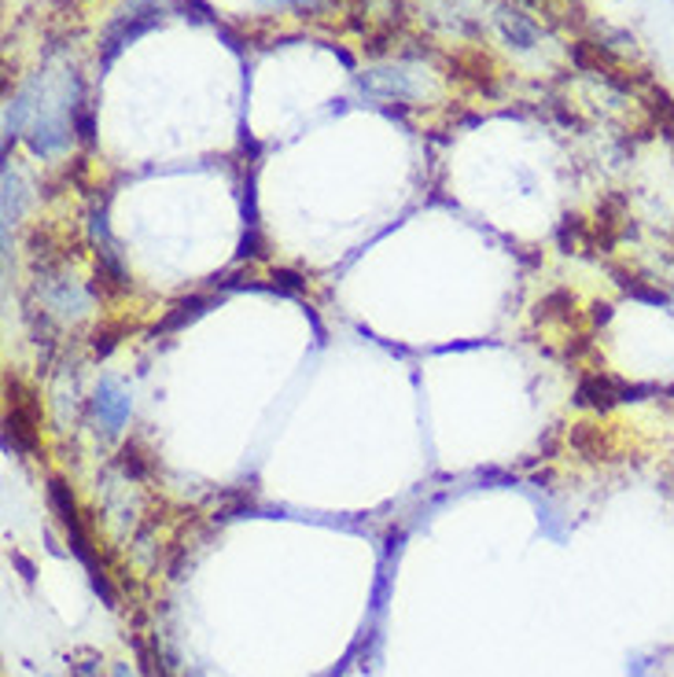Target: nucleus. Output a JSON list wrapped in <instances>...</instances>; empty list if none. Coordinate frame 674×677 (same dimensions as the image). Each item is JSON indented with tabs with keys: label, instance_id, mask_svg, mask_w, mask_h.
<instances>
[{
	"label": "nucleus",
	"instance_id": "nucleus-1",
	"mask_svg": "<svg viewBox=\"0 0 674 677\" xmlns=\"http://www.w3.org/2000/svg\"><path fill=\"white\" fill-rule=\"evenodd\" d=\"M49 501H52V512L60 515V523H63L67 537H71L74 556L85 564L89 582H93V589H96L100 596H104V604H108V607H114V589H111V582H108V575H104V567H100V560H96L93 537H89V534H85V526H82V515H78V504H74L71 486H67L63 479H49Z\"/></svg>",
	"mask_w": 674,
	"mask_h": 677
},
{
	"label": "nucleus",
	"instance_id": "nucleus-2",
	"mask_svg": "<svg viewBox=\"0 0 674 677\" xmlns=\"http://www.w3.org/2000/svg\"><path fill=\"white\" fill-rule=\"evenodd\" d=\"M4 445L16 453H38V445H41V409H38L33 390L22 380H8Z\"/></svg>",
	"mask_w": 674,
	"mask_h": 677
},
{
	"label": "nucleus",
	"instance_id": "nucleus-3",
	"mask_svg": "<svg viewBox=\"0 0 674 677\" xmlns=\"http://www.w3.org/2000/svg\"><path fill=\"white\" fill-rule=\"evenodd\" d=\"M653 390H656V387L631 383V380H623V376L598 369V372L579 376V383H575V406L609 412V409H615V406H623V401H642V394H653Z\"/></svg>",
	"mask_w": 674,
	"mask_h": 677
},
{
	"label": "nucleus",
	"instance_id": "nucleus-4",
	"mask_svg": "<svg viewBox=\"0 0 674 677\" xmlns=\"http://www.w3.org/2000/svg\"><path fill=\"white\" fill-rule=\"evenodd\" d=\"M642 100H645V111L653 114V122L660 125V133H667L674 141V96L660 85H645Z\"/></svg>",
	"mask_w": 674,
	"mask_h": 677
},
{
	"label": "nucleus",
	"instance_id": "nucleus-5",
	"mask_svg": "<svg viewBox=\"0 0 674 677\" xmlns=\"http://www.w3.org/2000/svg\"><path fill=\"white\" fill-rule=\"evenodd\" d=\"M207 306H214V298H207V295H192V298H185V302H177L174 309H170L166 320H163V325H159V328H163V331L185 328L188 320H196V317L207 314Z\"/></svg>",
	"mask_w": 674,
	"mask_h": 677
},
{
	"label": "nucleus",
	"instance_id": "nucleus-6",
	"mask_svg": "<svg viewBox=\"0 0 674 677\" xmlns=\"http://www.w3.org/2000/svg\"><path fill=\"white\" fill-rule=\"evenodd\" d=\"M96 412H100V420H104L108 428H119V423L125 420V412H130V398L119 394L111 383H104L96 390Z\"/></svg>",
	"mask_w": 674,
	"mask_h": 677
},
{
	"label": "nucleus",
	"instance_id": "nucleus-7",
	"mask_svg": "<svg viewBox=\"0 0 674 677\" xmlns=\"http://www.w3.org/2000/svg\"><path fill=\"white\" fill-rule=\"evenodd\" d=\"M620 284H623V291H626V295L642 298V302L667 306V295L660 291V288H649V280H642V277H631V273H620Z\"/></svg>",
	"mask_w": 674,
	"mask_h": 677
},
{
	"label": "nucleus",
	"instance_id": "nucleus-8",
	"mask_svg": "<svg viewBox=\"0 0 674 677\" xmlns=\"http://www.w3.org/2000/svg\"><path fill=\"white\" fill-rule=\"evenodd\" d=\"M122 468H125V475L141 479V475H147V468H152V464H147V457L130 442V445H125V450H122Z\"/></svg>",
	"mask_w": 674,
	"mask_h": 677
},
{
	"label": "nucleus",
	"instance_id": "nucleus-9",
	"mask_svg": "<svg viewBox=\"0 0 674 677\" xmlns=\"http://www.w3.org/2000/svg\"><path fill=\"white\" fill-rule=\"evenodd\" d=\"M273 280H277L280 291H292V295L306 288V280L299 277V273H292V269H277V273H273Z\"/></svg>",
	"mask_w": 674,
	"mask_h": 677
},
{
	"label": "nucleus",
	"instance_id": "nucleus-10",
	"mask_svg": "<svg viewBox=\"0 0 674 677\" xmlns=\"http://www.w3.org/2000/svg\"><path fill=\"white\" fill-rule=\"evenodd\" d=\"M590 317H593V325H609V320H612V306L609 302H598Z\"/></svg>",
	"mask_w": 674,
	"mask_h": 677
},
{
	"label": "nucleus",
	"instance_id": "nucleus-11",
	"mask_svg": "<svg viewBox=\"0 0 674 677\" xmlns=\"http://www.w3.org/2000/svg\"><path fill=\"white\" fill-rule=\"evenodd\" d=\"M114 677H125V670H119V674H114Z\"/></svg>",
	"mask_w": 674,
	"mask_h": 677
},
{
	"label": "nucleus",
	"instance_id": "nucleus-12",
	"mask_svg": "<svg viewBox=\"0 0 674 677\" xmlns=\"http://www.w3.org/2000/svg\"><path fill=\"white\" fill-rule=\"evenodd\" d=\"M528 4H539V0H528Z\"/></svg>",
	"mask_w": 674,
	"mask_h": 677
},
{
	"label": "nucleus",
	"instance_id": "nucleus-13",
	"mask_svg": "<svg viewBox=\"0 0 674 677\" xmlns=\"http://www.w3.org/2000/svg\"><path fill=\"white\" fill-rule=\"evenodd\" d=\"M667 394H674V387H671V390H667Z\"/></svg>",
	"mask_w": 674,
	"mask_h": 677
}]
</instances>
